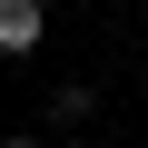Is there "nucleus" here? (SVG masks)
I'll list each match as a JSON object with an SVG mask.
<instances>
[{"label":"nucleus","mask_w":148,"mask_h":148,"mask_svg":"<svg viewBox=\"0 0 148 148\" xmlns=\"http://www.w3.org/2000/svg\"><path fill=\"white\" fill-rule=\"evenodd\" d=\"M69 148H99V138H69Z\"/></svg>","instance_id":"obj_3"},{"label":"nucleus","mask_w":148,"mask_h":148,"mask_svg":"<svg viewBox=\"0 0 148 148\" xmlns=\"http://www.w3.org/2000/svg\"><path fill=\"white\" fill-rule=\"evenodd\" d=\"M49 40V10H40V0H0V59H30Z\"/></svg>","instance_id":"obj_1"},{"label":"nucleus","mask_w":148,"mask_h":148,"mask_svg":"<svg viewBox=\"0 0 148 148\" xmlns=\"http://www.w3.org/2000/svg\"><path fill=\"white\" fill-rule=\"evenodd\" d=\"M0 148H40V138H0Z\"/></svg>","instance_id":"obj_2"},{"label":"nucleus","mask_w":148,"mask_h":148,"mask_svg":"<svg viewBox=\"0 0 148 148\" xmlns=\"http://www.w3.org/2000/svg\"><path fill=\"white\" fill-rule=\"evenodd\" d=\"M138 10H148V0H138Z\"/></svg>","instance_id":"obj_4"}]
</instances>
